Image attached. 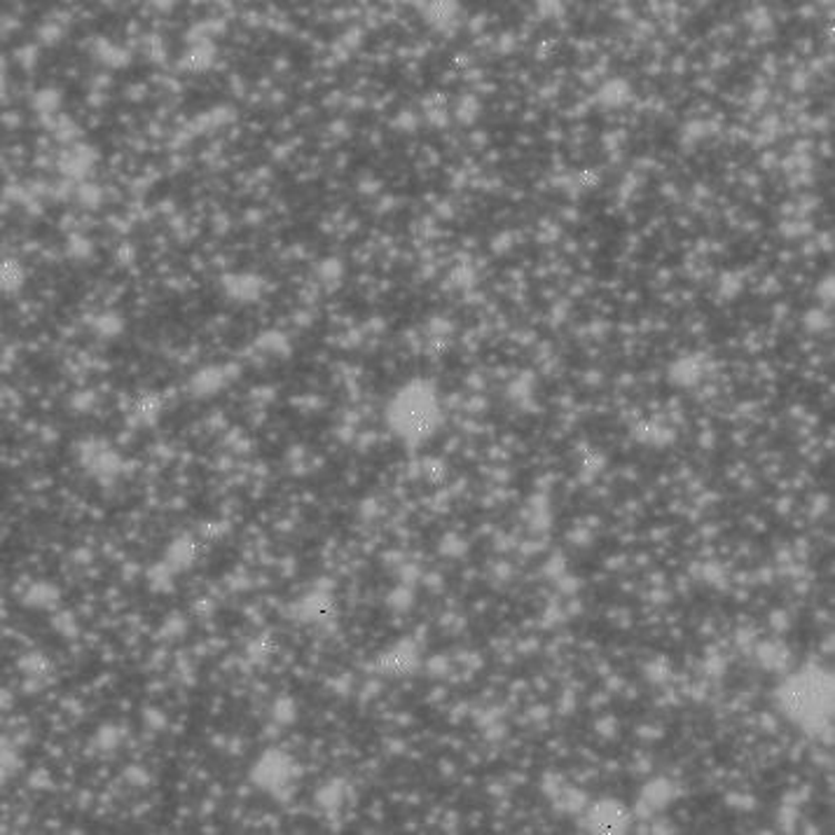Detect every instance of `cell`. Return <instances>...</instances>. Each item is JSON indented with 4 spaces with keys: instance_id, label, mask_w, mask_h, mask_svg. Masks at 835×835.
<instances>
[{
    "instance_id": "obj_1",
    "label": "cell",
    "mask_w": 835,
    "mask_h": 835,
    "mask_svg": "<svg viewBox=\"0 0 835 835\" xmlns=\"http://www.w3.org/2000/svg\"><path fill=\"white\" fill-rule=\"evenodd\" d=\"M440 417L436 396L428 391L426 387H408L405 389L391 405L389 421L396 428V434L408 438V440H419L428 436L436 428Z\"/></svg>"
},
{
    "instance_id": "obj_2",
    "label": "cell",
    "mask_w": 835,
    "mask_h": 835,
    "mask_svg": "<svg viewBox=\"0 0 835 835\" xmlns=\"http://www.w3.org/2000/svg\"><path fill=\"white\" fill-rule=\"evenodd\" d=\"M828 697H831L828 684L809 679V676H807V679L792 682L784 703L788 705V712H792V716H796L798 720H817L831 707Z\"/></svg>"
},
{
    "instance_id": "obj_3",
    "label": "cell",
    "mask_w": 835,
    "mask_h": 835,
    "mask_svg": "<svg viewBox=\"0 0 835 835\" xmlns=\"http://www.w3.org/2000/svg\"><path fill=\"white\" fill-rule=\"evenodd\" d=\"M593 826L599 833H620L627 826V809L616 803H604L595 809Z\"/></svg>"
}]
</instances>
